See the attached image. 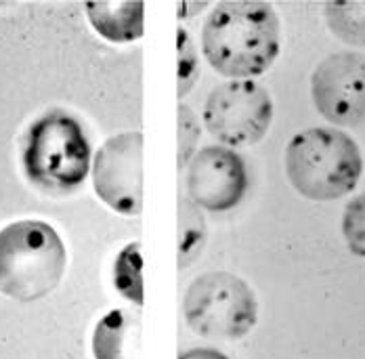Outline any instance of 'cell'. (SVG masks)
<instances>
[{
	"label": "cell",
	"instance_id": "obj_17",
	"mask_svg": "<svg viewBox=\"0 0 365 359\" xmlns=\"http://www.w3.org/2000/svg\"><path fill=\"white\" fill-rule=\"evenodd\" d=\"M179 120H181V149H179V162L181 166L191 158L193 153V147H195V141H197V122H195V116L193 111L187 108V106H181L179 108Z\"/></svg>",
	"mask_w": 365,
	"mask_h": 359
},
{
	"label": "cell",
	"instance_id": "obj_18",
	"mask_svg": "<svg viewBox=\"0 0 365 359\" xmlns=\"http://www.w3.org/2000/svg\"><path fill=\"white\" fill-rule=\"evenodd\" d=\"M179 359H229L225 353H220L217 349H208V347H202V349H191V351H185L181 353Z\"/></svg>",
	"mask_w": 365,
	"mask_h": 359
},
{
	"label": "cell",
	"instance_id": "obj_1",
	"mask_svg": "<svg viewBox=\"0 0 365 359\" xmlns=\"http://www.w3.org/2000/svg\"><path fill=\"white\" fill-rule=\"evenodd\" d=\"M208 64L233 80L267 72L279 53V19L271 4L242 0L220 2L202 30Z\"/></svg>",
	"mask_w": 365,
	"mask_h": 359
},
{
	"label": "cell",
	"instance_id": "obj_3",
	"mask_svg": "<svg viewBox=\"0 0 365 359\" xmlns=\"http://www.w3.org/2000/svg\"><path fill=\"white\" fill-rule=\"evenodd\" d=\"M68 254L44 221H17L0 231V294L30 303L61 282Z\"/></svg>",
	"mask_w": 365,
	"mask_h": 359
},
{
	"label": "cell",
	"instance_id": "obj_15",
	"mask_svg": "<svg viewBox=\"0 0 365 359\" xmlns=\"http://www.w3.org/2000/svg\"><path fill=\"white\" fill-rule=\"evenodd\" d=\"M181 265H185L195 252L202 251L204 242V218L193 202L185 200L181 204Z\"/></svg>",
	"mask_w": 365,
	"mask_h": 359
},
{
	"label": "cell",
	"instance_id": "obj_7",
	"mask_svg": "<svg viewBox=\"0 0 365 359\" xmlns=\"http://www.w3.org/2000/svg\"><path fill=\"white\" fill-rule=\"evenodd\" d=\"M93 181L97 196L120 215L143 211V135L122 133L108 139L95 158Z\"/></svg>",
	"mask_w": 365,
	"mask_h": 359
},
{
	"label": "cell",
	"instance_id": "obj_2",
	"mask_svg": "<svg viewBox=\"0 0 365 359\" xmlns=\"http://www.w3.org/2000/svg\"><path fill=\"white\" fill-rule=\"evenodd\" d=\"M286 173L294 189L309 200H338L351 193L364 173L361 149L336 128H309L286 147Z\"/></svg>",
	"mask_w": 365,
	"mask_h": 359
},
{
	"label": "cell",
	"instance_id": "obj_5",
	"mask_svg": "<svg viewBox=\"0 0 365 359\" xmlns=\"http://www.w3.org/2000/svg\"><path fill=\"white\" fill-rule=\"evenodd\" d=\"M185 320L193 332L215 340H235L256 325L255 292L233 273H204L185 294Z\"/></svg>",
	"mask_w": 365,
	"mask_h": 359
},
{
	"label": "cell",
	"instance_id": "obj_14",
	"mask_svg": "<svg viewBox=\"0 0 365 359\" xmlns=\"http://www.w3.org/2000/svg\"><path fill=\"white\" fill-rule=\"evenodd\" d=\"M342 233L351 252L365 258V191L346 204L342 215Z\"/></svg>",
	"mask_w": 365,
	"mask_h": 359
},
{
	"label": "cell",
	"instance_id": "obj_9",
	"mask_svg": "<svg viewBox=\"0 0 365 359\" xmlns=\"http://www.w3.org/2000/svg\"><path fill=\"white\" fill-rule=\"evenodd\" d=\"M187 189L191 202L212 213L235 208L248 189V168L244 158L220 145L204 147L189 164Z\"/></svg>",
	"mask_w": 365,
	"mask_h": 359
},
{
	"label": "cell",
	"instance_id": "obj_11",
	"mask_svg": "<svg viewBox=\"0 0 365 359\" xmlns=\"http://www.w3.org/2000/svg\"><path fill=\"white\" fill-rule=\"evenodd\" d=\"M86 15L110 42H133L143 34V2H86Z\"/></svg>",
	"mask_w": 365,
	"mask_h": 359
},
{
	"label": "cell",
	"instance_id": "obj_12",
	"mask_svg": "<svg viewBox=\"0 0 365 359\" xmlns=\"http://www.w3.org/2000/svg\"><path fill=\"white\" fill-rule=\"evenodd\" d=\"M329 30L349 44H365V2H328Z\"/></svg>",
	"mask_w": 365,
	"mask_h": 359
},
{
	"label": "cell",
	"instance_id": "obj_6",
	"mask_svg": "<svg viewBox=\"0 0 365 359\" xmlns=\"http://www.w3.org/2000/svg\"><path fill=\"white\" fill-rule=\"evenodd\" d=\"M273 120L269 91L255 80H231L217 86L204 108V124L212 137L231 147L258 143Z\"/></svg>",
	"mask_w": 365,
	"mask_h": 359
},
{
	"label": "cell",
	"instance_id": "obj_16",
	"mask_svg": "<svg viewBox=\"0 0 365 359\" xmlns=\"http://www.w3.org/2000/svg\"><path fill=\"white\" fill-rule=\"evenodd\" d=\"M177 36H179L177 40V46H179V95L182 97L193 86L197 72H200V66H197L195 46H193L189 34L182 28H179Z\"/></svg>",
	"mask_w": 365,
	"mask_h": 359
},
{
	"label": "cell",
	"instance_id": "obj_8",
	"mask_svg": "<svg viewBox=\"0 0 365 359\" xmlns=\"http://www.w3.org/2000/svg\"><path fill=\"white\" fill-rule=\"evenodd\" d=\"M311 95L317 111L334 124L365 122V55L334 53L311 76Z\"/></svg>",
	"mask_w": 365,
	"mask_h": 359
},
{
	"label": "cell",
	"instance_id": "obj_10",
	"mask_svg": "<svg viewBox=\"0 0 365 359\" xmlns=\"http://www.w3.org/2000/svg\"><path fill=\"white\" fill-rule=\"evenodd\" d=\"M139 318L126 311H110L97 323L93 334V353L97 359H141Z\"/></svg>",
	"mask_w": 365,
	"mask_h": 359
},
{
	"label": "cell",
	"instance_id": "obj_4",
	"mask_svg": "<svg viewBox=\"0 0 365 359\" xmlns=\"http://www.w3.org/2000/svg\"><path fill=\"white\" fill-rule=\"evenodd\" d=\"M24 173L46 193H72L88 175L91 145L82 124L61 109L40 116L21 149Z\"/></svg>",
	"mask_w": 365,
	"mask_h": 359
},
{
	"label": "cell",
	"instance_id": "obj_13",
	"mask_svg": "<svg viewBox=\"0 0 365 359\" xmlns=\"http://www.w3.org/2000/svg\"><path fill=\"white\" fill-rule=\"evenodd\" d=\"M143 261H141V246L128 244L120 252L115 267H113V282L115 288L137 305H143Z\"/></svg>",
	"mask_w": 365,
	"mask_h": 359
}]
</instances>
